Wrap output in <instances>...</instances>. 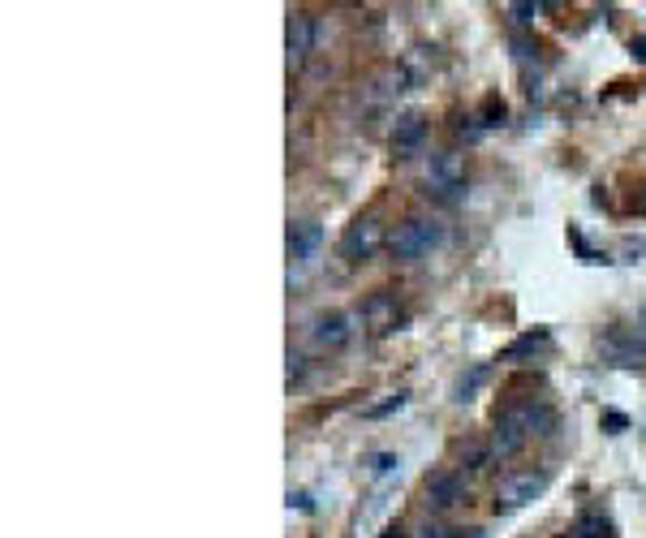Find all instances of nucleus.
<instances>
[{"mask_svg": "<svg viewBox=\"0 0 646 538\" xmlns=\"http://www.w3.org/2000/svg\"><path fill=\"white\" fill-rule=\"evenodd\" d=\"M439 241H444V224H439V220H427V215H410V220H401V224L388 233V250H393L397 263L423 259Z\"/></svg>", "mask_w": 646, "mask_h": 538, "instance_id": "1", "label": "nucleus"}, {"mask_svg": "<svg viewBox=\"0 0 646 538\" xmlns=\"http://www.w3.org/2000/svg\"><path fill=\"white\" fill-rule=\"evenodd\" d=\"M423 142H427V121H423L419 112H406V116L397 121V129H393V151H397L401 160H410V155H419Z\"/></svg>", "mask_w": 646, "mask_h": 538, "instance_id": "7", "label": "nucleus"}, {"mask_svg": "<svg viewBox=\"0 0 646 538\" xmlns=\"http://www.w3.org/2000/svg\"><path fill=\"white\" fill-rule=\"evenodd\" d=\"M470 538H487V535H483V530H470Z\"/></svg>", "mask_w": 646, "mask_h": 538, "instance_id": "22", "label": "nucleus"}, {"mask_svg": "<svg viewBox=\"0 0 646 538\" xmlns=\"http://www.w3.org/2000/svg\"><path fill=\"white\" fill-rule=\"evenodd\" d=\"M538 345H547V331H535V336H522L518 345H509V349H505V358H522V353H531V349H538Z\"/></svg>", "mask_w": 646, "mask_h": 538, "instance_id": "13", "label": "nucleus"}, {"mask_svg": "<svg viewBox=\"0 0 646 538\" xmlns=\"http://www.w3.org/2000/svg\"><path fill=\"white\" fill-rule=\"evenodd\" d=\"M634 57H643L646 61V39H634Z\"/></svg>", "mask_w": 646, "mask_h": 538, "instance_id": "20", "label": "nucleus"}, {"mask_svg": "<svg viewBox=\"0 0 646 538\" xmlns=\"http://www.w3.org/2000/svg\"><path fill=\"white\" fill-rule=\"evenodd\" d=\"M483 375H487V371H483V366H479V371H474V375H470V379H461V384H457V401H470V392H474V388H479V384H483Z\"/></svg>", "mask_w": 646, "mask_h": 538, "instance_id": "15", "label": "nucleus"}, {"mask_svg": "<svg viewBox=\"0 0 646 538\" xmlns=\"http://www.w3.org/2000/svg\"><path fill=\"white\" fill-rule=\"evenodd\" d=\"M465 182V164L457 151H435L427 164V195H439V199H452Z\"/></svg>", "mask_w": 646, "mask_h": 538, "instance_id": "4", "label": "nucleus"}, {"mask_svg": "<svg viewBox=\"0 0 646 538\" xmlns=\"http://www.w3.org/2000/svg\"><path fill=\"white\" fill-rule=\"evenodd\" d=\"M638 336L646 340V306H643V320H638Z\"/></svg>", "mask_w": 646, "mask_h": 538, "instance_id": "21", "label": "nucleus"}, {"mask_svg": "<svg viewBox=\"0 0 646 538\" xmlns=\"http://www.w3.org/2000/svg\"><path fill=\"white\" fill-rule=\"evenodd\" d=\"M320 246H323V228L315 220L289 224V259H294V263H311V259L320 254Z\"/></svg>", "mask_w": 646, "mask_h": 538, "instance_id": "8", "label": "nucleus"}, {"mask_svg": "<svg viewBox=\"0 0 646 538\" xmlns=\"http://www.w3.org/2000/svg\"><path fill=\"white\" fill-rule=\"evenodd\" d=\"M302 375H307V358H302V353H294V349H289V384H298V379H302Z\"/></svg>", "mask_w": 646, "mask_h": 538, "instance_id": "16", "label": "nucleus"}, {"mask_svg": "<svg viewBox=\"0 0 646 538\" xmlns=\"http://www.w3.org/2000/svg\"><path fill=\"white\" fill-rule=\"evenodd\" d=\"M384 246H388V233H384V224H380L375 215H362V220H353V224L340 233V259H349V263H367V259H375Z\"/></svg>", "mask_w": 646, "mask_h": 538, "instance_id": "3", "label": "nucleus"}, {"mask_svg": "<svg viewBox=\"0 0 646 538\" xmlns=\"http://www.w3.org/2000/svg\"><path fill=\"white\" fill-rule=\"evenodd\" d=\"M423 496H427L431 513H448L452 504H461V496H465V478H461L457 470H439V474H431L427 478Z\"/></svg>", "mask_w": 646, "mask_h": 538, "instance_id": "5", "label": "nucleus"}, {"mask_svg": "<svg viewBox=\"0 0 646 538\" xmlns=\"http://www.w3.org/2000/svg\"><path fill=\"white\" fill-rule=\"evenodd\" d=\"M604 349H608V358H612L617 366H643V358H646L643 345H638V340H625L621 331H617V336H608V340H604Z\"/></svg>", "mask_w": 646, "mask_h": 538, "instance_id": "11", "label": "nucleus"}, {"mask_svg": "<svg viewBox=\"0 0 646 538\" xmlns=\"http://www.w3.org/2000/svg\"><path fill=\"white\" fill-rule=\"evenodd\" d=\"M543 491H547V470H518V474H505V478L496 483V500H492V509H496V513H518V509L535 504Z\"/></svg>", "mask_w": 646, "mask_h": 538, "instance_id": "2", "label": "nucleus"}, {"mask_svg": "<svg viewBox=\"0 0 646 538\" xmlns=\"http://www.w3.org/2000/svg\"><path fill=\"white\" fill-rule=\"evenodd\" d=\"M419 538H457V530H448V526H427Z\"/></svg>", "mask_w": 646, "mask_h": 538, "instance_id": "17", "label": "nucleus"}, {"mask_svg": "<svg viewBox=\"0 0 646 538\" xmlns=\"http://www.w3.org/2000/svg\"><path fill=\"white\" fill-rule=\"evenodd\" d=\"M362 323H367L371 331H393V327L401 323L397 298H393V293H371V302L362 306Z\"/></svg>", "mask_w": 646, "mask_h": 538, "instance_id": "9", "label": "nucleus"}, {"mask_svg": "<svg viewBox=\"0 0 646 538\" xmlns=\"http://www.w3.org/2000/svg\"><path fill=\"white\" fill-rule=\"evenodd\" d=\"M401 405H406V392H397V397H388V401L371 405V410H367V418H384V414H393V410H401Z\"/></svg>", "mask_w": 646, "mask_h": 538, "instance_id": "14", "label": "nucleus"}, {"mask_svg": "<svg viewBox=\"0 0 646 538\" xmlns=\"http://www.w3.org/2000/svg\"><path fill=\"white\" fill-rule=\"evenodd\" d=\"M285 48H289V65H294V70H298V65L311 57V48H315V22H311L307 13H294V17H289Z\"/></svg>", "mask_w": 646, "mask_h": 538, "instance_id": "6", "label": "nucleus"}, {"mask_svg": "<svg viewBox=\"0 0 646 538\" xmlns=\"http://www.w3.org/2000/svg\"><path fill=\"white\" fill-rule=\"evenodd\" d=\"M393 465H401V461H397V456H375V470H380V474L393 470Z\"/></svg>", "mask_w": 646, "mask_h": 538, "instance_id": "19", "label": "nucleus"}, {"mask_svg": "<svg viewBox=\"0 0 646 538\" xmlns=\"http://www.w3.org/2000/svg\"><path fill=\"white\" fill-rule=\"evenodd\" d=\"M513 13H518V22H531V13H538L535 4H513Z\"/></svg>", "mask_w": 646, "mask_h": 538, "instance_id": "18", "label": "nucleus"}, {"mask_svg": "<svg viewBox=\"0 0 646 538\" xmlns=\"http://www.w3.org/2000/svg\"><path fill=\"white\" fill-rule=\"evenodd\" d=\"M569 538H608V522H604L599 513H586V517L573 526V535Z\"/></svg>", "mask_w": 646, "mask_h": 538, "instance_id": "12", "label": "nucleus"}, {"mask_svg": "<svg viewBox=\"0 0 646 538\" xmlns=\"http://www.w3.org/2000/svg\"><path fill=\"white\" fill-rule=\"evenodd\" d=\"M311 336H315V345H323V349H340V345H349V336H353L349 315H345V311H327V315L315 320Z\"/></svg>", "mask_w": 646, "mask_h": 538, "instance_id": "10", "label": "nucleus"}]
</instances>
